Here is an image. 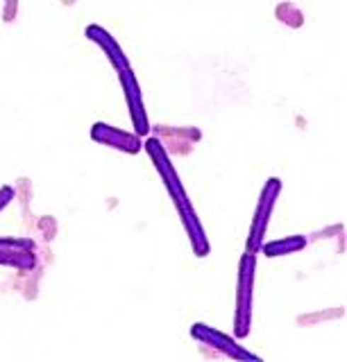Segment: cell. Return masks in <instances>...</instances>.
Segmentation results:
<instances>
[{
	"mask_svg": "<svg viewBox=\"0 0 347 362\" xmlns=\"http://www.w3.org/2000/svg\"><path fill=\"white\" fill-rule=\"evenodd\" d=\"M191 337L198 339L200 344L209 346V349H216L218 354L227 356L232 360H250V362H259L261 360L259 356L250 354V351L245 349L243 344H239L232 335L222 333V331H218V328L209 326L205 322H198V324L191 326Z\"/></svg>",
	"mask_w": 347,
	"mask_h": 362,
	"instance_id": "4",
	"label": "cell"
},
{
	"mask_svg": "<svg viewBox=\"0 0 347 362\" xmlns=\"http://www.w3.org/2000/svg\"><path fill=\"white\" fill-rule=\"evenodd\" d=\"M0 265L30 272L37 265L35 243L28 238H0Z\"/></svg>",
	"mask_w": 347,
	"mask_h": 362,
	"instance_id": "6",
	"label": "cell"
},
{
	"mask_svg": "<svg viewBox=\"0 0 347 362\" xmlns=\"http://www.w3.org/2000/svg\"><path fill=\"white\" fill-rule=\"evenodd\" d=\"M118 82H120L123 95H125V102H127V111H130V118L134 124V134L148 136L150 134V120H148V111H145V105H143V95H141L137 73H134L132 68L120 71Z\"/></svg>",
	"mask_w": 347,
	"mask_h": 362,
	"instance_id": "5",
	"label": "cell"
},
{
	"mask_svg": "<svg viewBox=\"0 0 347 362\" xmlns=\"http://www.w3.org/2000/svg\"><path fill=\"white\" fill-rule=\"evenodd\" d=\"M84 37L91 41V43H96L100 50H103V54L109 59V64L114 66V71L116 73H120V71H127V68H132V64H130V59H127V54H125V50L120 48V43L111 37V34L105 30V28H100V25H86V30H84Z\"/></svg>",
	"mask_w": 347,
	"mask_h": 362,
	"instance_id": "8",
	"label": "cell"
},
{
	"mask_svg": "<svg viewBox=\"0 0 347 362\" xmlns=\"http://www.w3.org/2000/svg\"><path fill=\"white\" fill-rule=\"evenodd\" d=\"M256 254L245 252L239 263L237 279V310H234V335L245 339L252 331V303H254Z\"/></svg>",
	"mask_w": 347,
	"mask_h": 362,
	"instance_id": "2",
	"label": "cell"
},
{
	"mask_svg": "<svg viewBox=\"0 0 347 362\" xmlns=\"http://www.w3.org/2000/svg\"><path fill=\"white\" fill-rule=\"evenodd\" d=\"M143 150L148 152L150 161L154 163L157 173H159L164 186L168 190V195H171V202L175 204L177 215H180V220L184 224V231L188 235V243H191L193 254L198 258L209 256V252H211L209 235L205 231L203 222H200V218H198V213L193 209L191 199H188V192H186L182 179H180V175H177V170H175V165L171 161V154L166 152V147L161 145V141L159 139H152V136H150V139H145Z\"/></svg>",
	"mask_w": 347,
	"mask_h": 362,
	"instance_id": "1",
	"label": "cell"
},
{
	"mask_svg": "<svg viewBox=\"0 0 347 362\" xmlns=\"http://www.w3.org/2000/svg\"><path fill=\"white\" fill-rule=\"evenodd\" d=\"M307 235L295 233V235H286V238H277V240H271L261 245V252L268 258H277V256H290V254H297L302 249L307 247Z\"/></svg>",
	"mask_w": 347,
	"mask_h": 362,
	"instance_id": "9",
	"label": "cell"
},
{
	"mask_svg": "<svg viewBox=\"0 0 347 362\" xmlns=\"http://www.w3.org/2000/svg\"><path fill=\"white\" fill-rule=\"evenodd\" d=\"M279 195H282V179L271 177L263 184L261 195H259V204H256V209H254V218H252L248 243H245V252H252V254L261 252L263 238L268 231V224H271V215L277 206Z\"/></svg>",
	"mask_w": 347,
	"mask_h": 362,
	"instance_id": "3",
	"label": "cell"
},
{
	"mask_svg": "<svg viewBox=\"0 0 347 362\" xmlns=\"http://www.w3.org/2000/svg\"><path fill=\"white\" fill-rule=\"evenodd\" d=\"M91 141L111 147V150H118L123 154H139L143 150V141L139 134L132 132H123L109 122H96L91 127Z\"/></svg>",
	"mask_w": 347,
	"mask_h": 362,
	"instance_id": "7",
	"label": "cell"
},
{
	"mask_svg": "<svg viewBox=\"0 0 347 362\" xmlns=\"http://www.w3.org/2000/svg\"><path fill=\"white\" fill-rule=\"evenodd\" d=\"M14 197H16V190L12 186H0V213L14 202Z\"/></svg>",
	"mask_w": 347,
	"mask_h": 362,
	"instance_id": "10",
	"label": "cell"
}]
</instances>
